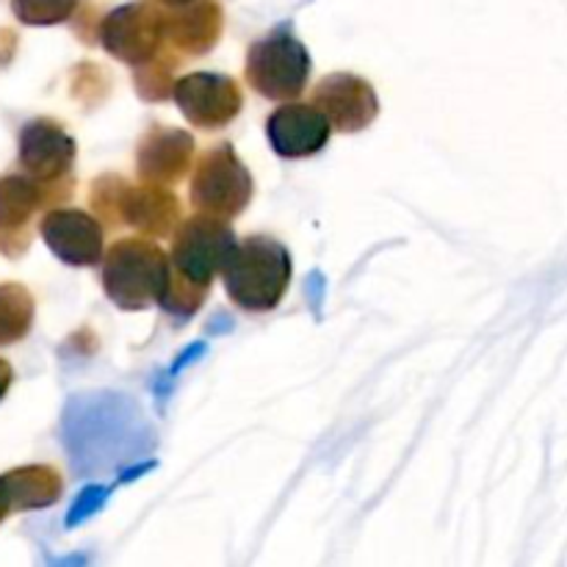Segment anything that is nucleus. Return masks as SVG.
Segmentation results:
<instances>
[{
  "label": "nucleus",
  "mask_w": 567,
  "mask_h": 567,
  "mask_svg": "<svg viewBox=\"0 0 567 567\" xmlns=\"http://www.w3.org/2000/svg\"><path fill=\"white\" fill-rule=\"evenodd\" d=\"M194 136L181 127L153 125L138 142L136 175L142 183L177 186L194 169Z\"/></svg>",
  "instance_id": "13"
},
{
  "label": "nucleus",
  "mask_w": 567,
  "mask_h": 567,
  "mask_svg": "<svg viewBox=\"0 0 567 567\" xmlns=\"http://www.w3.org/2000/svg\"><path fill=\"white\" fill-rule=\"evenodd\" d=\"M14 513L53 507L64 493V480L53 465H22L0 476Z\"/></svg>",
  "instance_id": "16"
},
{
  "label": "nucleus",
  "mask_w": 567,
  "mask_h": 567,
  "mask_svg": "<svg viewBox=\"0 0 567 567\" xmlns=\"http://www.w3.org/2000/svg\"><path fill=\"white\" fill-rule=\"evenodd\" d=\"M310 53L291 31H275L247 50L244 78L266 100L291 103L302 97L310 81Z\"/></svg>",
  "instance_id": "3"
},
{
  "label": "nucleus",
  "mask_w": 567,
  "mask_h": 567,
  "mask_svg": "<svg viewBox=\"0 0 567 567\" xmlns=\"http://www.w3.org/2000/svg\"><path fill=\"white\" fill-rule=\"evenodd\" d=\"M11 380H14V371H11V365L6 363V360H0V402H3V396L9 393Z\"/></svg>",
  "instance_id": "21"
},
{
  "label": "nucleus",
  "mask_w": 567,
  "mask_h": 567,
  "mask_svg": "<svg viewBox=\"0 0 567 567\" xmlns=\"http://www.w3.org/2000/svg\"><path fill=\"white\" fill-rule=\"evenodd\" d=\"M155 3H161L164 9H177V6H188L194 3V0H155Z\"/></svg>",
  "instance_id": "23"
},
{
  "label": "nucleus",
  "mask_w": 567,
  "mask_h": 567,
  "mask_svg": "<svg viewBox=\"0 0 567 567\" xmlns=\"http://www.w3.org/2000/svg\"><path fill=\"white\" fill-rule=\"evenodd\" d=\"M238 238L227 219L208 214H194L183 219L172 236L169 260L172 271L186 280L210 288L216 277L225 271L227 260L236 252Z\"/></svg>",
  "instance_id": "5"
},
{
  "label": "nucleus",
  "mask_w": 567,
  "mask_h": 567,
  "mask_svg": "<svg viewBox=\"0 0 567 567\" xmlns=\"http://www.w3.org/2000/svg\"><path fill=\"white\" fill-rule=\"evenodd\" d=\"M221 280L236 308L269 313L282 302L291 282V252L271 236H249L238 241Z\"/></svg>",
  "instance_id": "1"
},
{
  "label": "nucleus",
  "mask_w": 567,
  "mask_h": 567,
  "mask_svg": "<svg viewBox=\"0 0 567 567\" xmlns=\"http://www.w3.org/2000/svg\"><path fill=\"white\" fill-rule=\"evenodd\" d=\"M125 186L127 181L120 175H103L92 183L89 203H92L94 214H97L109 227H120V197Z\"/></svg>",
  "instance_id": "20"
},
{
  "label": "nucleus",
  "mask_w": 567,
  "mask_h": 567,
  "mask_svg": "<svg viewBox=\"0 0 567 567\" xmlns=\"http://www.w3.org/2000/svg\"><path fill=\"white\" fill-rule=\"evenodd\" d=\"M169 277L172 260L155 238H120L103 255V291L122 310L161 305Z\"/></svg>",
  "instance_id": "2"
},
{
  "label": "nucleus",
  "mask_w": 567,
  "mask_h": 567,
  "mask_svg": "<svg viewBox=\"0 0 567 567\" xmlns=\"http://www.w3.org/2000/svg\"><path fill=\"white\" fill-rule=\"evenodd\" d=\"M192 208L197 214L236 219L249 205L255 183L244 161L238 158L233 144H216L197 158L192 169Z\"/></svg>",
  "instance_id": "4"
},
{
  "label": "nucleus",
  "mask_w": 567,
  "mask_h": 567,
  "mask_svg": "<svg viewBox=\"0 0 567 567\" xmlns=\"http://www.w3.org/2000/svg\"><path fill=\"white\" fill-rule=\"evenodd\" d=\"M310 103L324 111L332 131L338 133L365 131L380 114V97H377L374 86L352 72H332V75L321 78Z\"/></svg>",
  "instance_id": "10"
},
{
  "label": "nucleus",
  "mask_w": 567,
  "mask_h": 567,
  "mask_svg": "<svg viewBox=\"0 0 567 567\" xmlns=\"http://www.w3.org/2000/svg\"><path fill=\"white\" fill-rule=\"evenodd\" d=\"M100 44L122 64L138 66L166 44V11L155 0H136L109 11L97 25Z\"/></svg>",
  "instance_id": "6"
},
{
  "label": "nucleus",
  "mask_w": 567,
  "mask_h": 567,
  "mask_svg": "<svg viewBox=\"0 0 567 567\" xmlns=\"http://www.w3.org/2000/svg\"><path fill=\"white\" fill-rule=\"evenodd\" d=\"M221 6L216 0H194L166 11V44L181 55H205L221 37Z\"/></svg>",
  "instance_id": "15"
},
{
  "label": "nucleus",
  "mask_w": 567,
  "mask_h": 567,
  "mask_svg": "<svg viewBox=\"0 0 567 567\" xmlns=\"http://www.w3.org/2000/svg\"><path fill=\"white\" fill-rule=\"evenodd\" d=\"M181 53H175V50L169 48V53L166 50H161L155 59L144 61V64L136 66V92L142 94L144 100H150V103H158V100H166L172 97V92H175V72L177 66H181Z\"/></svg>",
  "instance_id": "18"
},
{
  "label": "nucleus",
  "mask_w": 567,
  "mask_h": 567,
  "mask_svg": "<svg viewBox=\"0 0 567 567\" xmlns=\"http://www.w3.org/2000/svg\"><path fill=\"white\" fill-rule=\"evenodd\" d=\"M172 100L192 125L203 131H219L230 125L244 109V92L236 78L216 75V72H194L177 78Z\"/></svg>",
  "instance_id": "8"
},
{
  "label": "nucleus",
  "mask_w": 567,
  "mask_h": 567,
  "mask_svg": "<svg viewBox=\"0 0 567 567\" xmlns=\"http://www.w3.org/2000/svg\"><path fill=\"white\" fill-rule=\"evenodd\" d=\"M81 0H11V11L22 25H59L75 14Z\"/></svg>",
  "instance_id": "19"
},
{
  "label": "nucleus",
  "mask_w": 567,
  "mask_h": 567,
  "mask_svg": "<svg viewBox=\"0 0 567 567\" xmlns=\"http://www.w3.org/2000/svg\"><path fill=\"white\" fill-rule=\"evenodd\" d=\"M183 221V205L169 186L142 183L122 188L120 227H131L144 238H169Z\"/></svg>",
  "instance_id": "14"
},
{
  "label": "nucleus",
  "mask_w": 567,
  "mask_h": 567,
  "mask_svg": "<svg viewBox=\"0 0 567 567\" xmlns=\"http://www.w3.org/2000/svg\"><path fill=\"white\" fill-rule=\"evenodd\" d=\"M14 509H11V502H9V493H6L3 487V480H0V524H3L6 515H11Z\"/></svg>",
  "instance_id": "22"
},
{
  "label": "nucleus",
  "mask_w": 567,
  "mask_h": 567,
  "mask_svg": "<svg viewBox=\"0 0 567 567\" xmlns=\"http://www.w3.org/2000/svg\"><path fill=\"white\" fill-rule=\"evenodd\" d=\"M42 241L48 244L50 252L66 266H97L103 264L105 255V230L103 221L89 210L78 208H50L44 214Z\"/></svg>",
  "instance_id": "9"
},
{
  "label": "nucleus",
  "mask_w": 567,
  "mask_h": 567,
  "mask_svg": "<svg viewBox=\"0 0 567 567\" xmlns=\"http://www.w3.org/2000/svg\"><path fill=\"white\" fill-rule=\"evenodd\" d=\"M332 136V125L316 103H282L266 120V138L280 158L299 161L321 153Z\"/></svg>",
  "instance_id": "11"
},
{
  "label": "nucleus",
  "mask_w": 567,
  "mask_h": 567,
  "mask_svg": "<svg viewBox=\"0 0 567 567\" xmlns=\"http://www.w3.org/2000/svg\"><path fill=\"white\" fill-rule=\"evenodd\" d=\"M75 138L55 120H31L20 131V166L39 183H61L75 166Z\"/></svg>",
  "instance_id": "12"
},
{
  "label": "nucleus",
  "mask_w": 567,
  "mask_h": 567,
  "mask_svg": "<svg viewBox=\"0 0 567 567\" xmlns=\"http://www.w3.org/2000/svg\"><path fill=\"white\" fill-rule=\"evenodd\" d=\"M72 177L61 183H39L31 175L0 177V252L17 258L28 249V221L44 205L70 197Z\"/></svg>",
  "instance_id": "7"
},
{
  "label": "nucleus",
  "mask_w": 567,
  "mask_h": 567,
  "mask_svg": "<svg viewBox=\"0 0 567 567\" xmlns=\"http://www.w3.org/2000/svg\"><path fill=\"white\" fill-rule=\"evenodd\" d=\"M33 310L37 305L25 286L20 282L0 286V347H11L31 332Z\"/></svg>",
  "instance_id": "17"
}]
</instances>
